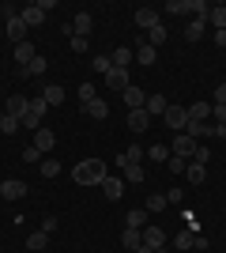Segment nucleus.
Returning a JSON list of instances; mask_svg holds the SVG:
<instances>
[{"mask_svg": "<svg viewBox=\"0 0 226 253\" xmlns=\"http://www.w3.org/2000/svg\"><path fill=\"white\" fill-rule=\"evenodd\" d=\"M211 117V102H193L189 106V121H207Z\"/></svg>", "mask_w": 226, "mask_h": 253, "instance_id": "obj_26", "label": "nucleus"}, {"mask_svg": "<svg viewBox=\"0 0 226 253\" xmlns=\"http://www.w3.org/2000/svg\"><path fill=\"white\" fill-rule=\"evenodd\" d=\"M193 242H196V231H189V227L173 234V246H177V250H193Z\"/></svg>", "mask_w": 226, "mask_h": 253, "instance_id": "obj_27", "label": "nucleus"}, {"mask_svg": "<svg viewBox=\"0 0 226 253\" xmlns=\"http://www.w3.org/2000/svg\"><path fill=\"white\" fill-rule=\"evenodd\" d=\"M23 72H27V76H42V72H45V57H34V61L27 64Z\"/></svg>", "mask_w": 226, "mask_h": 253, "instance_id": "obj_37", "label": "nucleus"}, {"mask_svg": "<svg viewBox=\"0 0 226 253\" xmlns=\"http://www.w3.org/2000/svg\"><path fill=\"white\" fill-rule=\"evenodd\" d=\"M162 42H166V27L159 23V27H151V31H147V45H151V49H159Z\"/></svg>", "mask_w": 226, "mask_h": 253, "instance_id": "obj_29", "label": "nucleus"}, {"mask_svg": "<svg viewBox=\"0 0 226 253\" xmlns=\"http://www.w3.org/2000/svg\"><path fill=\"white\" fill-rule=\"evenodd\" d=\"M185 178L193 181V185H200V181L207 178V163H189V170H185Z\"/></svg>", "mask_w": 226, "mask_h": 253, "instance_id": "obj_23", "label": "nucleus"}, {"mask_svg": "<svg viewBox=\"0 0 226 253\" xmlns=\"http://www.w3.org/2000/svg\"><path fill=\"white\" fill-rule=\"evenodd\" d=\"M57 174H61V163L45 159V163H42V178H57Z\"/></svg>", "mask_w": 226, "mask_h": 253, "instance_id": "obj_39", "label": "nucleus"}, {"mask_svg": "<svg viewBox=\"0 0 226 253\" xmlns=\"http://www.w3.org/2000/svg\"><path fill=\"white\" fill-rule=\"evenodd\" d=\"M147 125H151L147 110H132V114H129V128H132V132H147Z\"/></svg>", "mask_w": 226, "mask_h": 253, "instance_id": "obj_17", "label": "nucleus"}, {"mask_svg": "<svg viewBox=\"0 0 226 253\" xmlns=\"http://www.w3.org/2000/svg\"><path fill=\"white\" fill-rule=\"evenodd\" d=\"M215 102H219V106H226V84H219V87H215Z\"/></svg>", "mask_w": 226, "mask_h": 253, "instance_id": "obj_46", "label": "nucleus"}, {"mask_svg": "<svg viewBox=\"0 0 226 253\" xmlns=\"http://www.w3.org/2000/svg\"><path fill=\"white\" fill-rule=\"evenodd\" d=\"M121 170H125V181H143V167L140 163H125Z\"/></svg>", "mask_w": 226, "mask_h": 253, "instance_id": "obj_32", "label": "nucleus"}, {"mask_svg": "<svg viewBox=\"0 0 226 253\" xmlns=\"http://www.w3.org/2000/svg\"><path fill=\"white\" fill-rule=\"evenodd\" d=\"M147 159H151V163H166V159H170V148H166V144H151Z\"/></svg>", "mask_w": 226, "mask_h": 253, "instance_id": "obj_30", "label": "nucleus"}, {"mask_svg": "<svg viewBox=\"0 0 226 253\" xmlns=\"http://www.w3.org/2000/svg\"><path fill=\"white\" fill-rule=\"evenodd\" d=\"M185 38H189V42H200V38H204V23L200 19L189 23V27H185Z\"/></svg>", "mask_w": 226, "mask_h": 253, "instance_id": "obj_35", "label": "nucleus"}, {"mask_svg": "<svg viewBox=\"0 0 226 253\" xmlns=\"http://www.w3.org/2000/svg\"><path fill=\"white\" fill-rule=\"evenodd\" d=\"M27 110H31V98H23V95H11L8 102H4V114H8V117H19V121H23Z\"/></svg>", "mask_w": 226, "mask_h": 253, "instance_id": "obj_9", "label": "nucleus"}, {"mask_svg": "<svg viewBox=\"0 0 226 253\" xmlns=\"http://www.w3.org/2000/svg\"><path fill=\"white\" fill-rule=\"evenodd\" d=\"M102 80H106V87H113V91H125V87H129V68H113V64H109V72L102 76Z\"/></svg>", "mask_w": 226, "mask_h": 253, "instance_id": "obj_7", "label": "nucleus"}, {"mask_svg": "<svg viewBox=\"0 0 226 253\" xmlns=\"http://www.w3.org/2000/svg\"><path fill=\"white\" fill-rule=\"evenodd\" d=\"M102 193H106L109 201H121V197H125V178H109V174H106V181H102Z\"/></svg>", "mask_w": 226, "mask_h": 253, "instance_id": "obj_13", "label": "nucleus"}, {"mask_svg": "<svg viewBox=\"0 0 226 253\" xmlns=\"http://www.w3.org/2000/svg\"><path fill=\"white\" fill-rule=\"evenodd\" d=\"M132 19H136V27H143V31H151V27H159V23H162L155 8H140L136 15H132Z\"/></svg>", "mask_w": 226, "mask_h": 253, "instance_id": "obj_12", "label": "nucleus"}, {"mask_svg": "<svg viewBox=\"0 0 226 253\" xmlns=\"http://www.w3.org/2000/svg\"><path fill=\"white\" fill-rule=\"evenodd\" d=\"M136 253H155V250H147V246H143V242H140V250H136Z\"/></svg>", "mask_w": 226, "mask_h": 253, "instance_id": "obj_51", "label": "nucleus"}, {"mask_svg": "<svg viewBox=\"0 0 226 253\" xmlns=\"http://www.w3.org/2000/svg\"><path fill=\"white\" fill-rule=\"evenodd\" d=\"M38 159H42V151L34 148V144H31V148H27V151H23V163H38Z\"/></svg>", "mask_w": 226, "mask_h": 253, "instance_id": "obj_43", "label": "nucleus"}, {"mask_svg": "<svg viewBox=\"0 0 226 253\" xmlns=\"http://www.w3.org/2000/svg\"><path fill=\"white\" fill-rule=\"evenodd\" d=\"M42 117H45V98H38V102H31V110L23 114L19 125L27 128V132H38V128H42Z\"/></svg>", "mask_w": 226, "mask_h": 253, "instance_id": "obj_3", "label": "nucleus"}, {"mask_svg": "<svg viewBox=\"0 0 226 253\" xmlns=\"http://www.w3.org/2000/svg\"><path fill=\"white\" fill-rule=\"evenodd\" d=\"M19 117H8V114H0V132H19Z\"/></svg>", "mask_w": 226, "mask_h": 253, "instance_id": "obj_36", "label": "nucleus"}, {"mask_svg": "<svg viewBox=\"0 0 226 253\" xmlns=\"http://www.w3.org/2000/svg\"><path fill=\"white\" fill-rule=\"evenodd\" d=\"M34 57H38V53H34V45H31V42H19V45H15V61H19L23 68H27Z\"/></svg>", "mask_w": 226, "mask_h": 253, "instance_id": "obj_25", "label": "nucleus"}, {"mask_svg": "<svg viewBox=\"0 0 226 253\" xmlns=\"http://www.w3.org/2000/svg\"><path fill=\"white\" fill-rule=\"evenodd\" d=\"M162 121L170 125V132H185V125H189V106H177L173 102L166 114H162Z\"/></svg>", "mask_w": 226, "mask_h": 253, "instance_id": "obj_2", "label": "nucleus"}, {"mask_svg": "<svg viewBox=\"0 0 226 253\" xmlns=\"http://www.w3.org/2000/svg\"><path fill=\"white\" fill-rule=\"evenodd\" d=\"M53 144H57V136L49 132V128H38V132H34V148L42 151V155H45V151H53Z\"/></svg>", "mask_w": 226, "mask_h": 253, "instance_id": "obj_18", "label": "nucleus"}, {"mask_svg": "<svg viewBox=\"0 0 226 253\" xmlns=\"http://www.w3.org/2000/svg\"><path fill=\"white\" fill-rule=\"evenodd\" d=\"M166 208V197H162V193H151L147 197V211H162Z\"/></svg>", "mask_w": 226, "mask_h": 253, "instance_id": "obj_38", "label": "nucleus"}, {"mask_svg": "<svg viewBox=\"0 0 226 253\" xmlns=\"http://www.w3.org/2000/svg\"><path fill=\"white\" fill-rule=\"evenodd\" d=\"M45 242H49V234H45V231L27 234V250H31V253H45Z\"/></svg>", "mask_w": 226, "mask_h": 253, "instance_id": "obj_21", "label": "nucleus"}, {"mask_svg": "<svg viewBox=\"0 0 226 253\" xmlns=\"http://www.w3.org/2000/svg\"><path fill=\"white\" fill-rule=\"evenodd\" d=\"M132 53H136V61H140V64H155V57H159V49H151L147 42H143V45H136Z\"/></svg>", "mask_w": 226, "mask_h": 253, "instance_id": "obj_28", "label": "nucleus"}, {"mask_svg": "<svg viewBox=\"0 0 226 253\" xmlns=\"http://www.w3.org/2000/svg\"><path fill=\"white\" fill-rule=\"evenodd\" d=\"M125 227H132V231H143L147 227V219H143V211L136 208V211H129V219H125Z\"/></svg>", "mask_w": 226, "mask_h": 253, "instance_id": "obj_34", "label": "nucleus"}, {"mask_svg": "<svg viewBox=\"0 0 226 253\" xmlns=\"http://www.w3.org/2000/svg\"><path fill=\"white\" fill-rule=\"evenodd\" d=\"M91 98H98V95H95V84H79V102L87 106Z\"/></svg>", "mask_w": 226, "mask_h": 253, "instance_id": "obj_40", "label": "nucleus"}, {"mask_svg": "<svg viewBox=\"0 0 226 253\" xmlns=\"http://www.w3.org/2000/svg\"><path fill=\"white\" fill-rule=\"evenodd\" d=\"M91 27H95V19H91L87 11H79V15H75V19H72V31L79 34V38H87V34H91Z\"/></svg>", "mask_w": 226, "mask_h": 253, "instance_id": "obj_19", "label": "nucleus"}, {"mask_svg": "<svg viewBox=\"0 0 226 253\" xmlns=\"http://www.w3.org/2000/svg\"><path fill=\"white\" fill-rule=\"evenodd\" d=\"M196 148H200V144H196V140L189 136V132H177V136H173V155L193 159V155H196Z\"/></svg>", "mask_w": 226, "mask_h": 253, "instance_id": "obj_4", "label": "nucleus"}, {"mask_svg": "<svg viewBox=\"0 0 226 253\" xmlns=\"http://www.w3.org/2000/svg\"><path fill=\"white\" fill-rule=\"evenodd\" d=\"M181 197H185L181 189H173V193H166V204H173V208H177V204H181Z\"/></svg>", "mask_w": 226, "mask_h": 253, "instance_id": "obj_45", "label": "nucleus"}, {"mask_svg": "<svg viewBox=\"0 0 226 253\" xmlns=\"http://www.w3.org/2000/svg\"><path fill=\"white\" fill-rule=\"evenodd\" d=\"M166 167H170V174H185V170H189V159H181V155H173V151H170Z\"/></svg>", "mask_w": 226, "mask_h": 253, "instance_id": "obj_31", "label": "nucleus"}, {"mask_svg": "<svg viewBox=\"0 0 226 253\" xmlns=\"http://www.w3.org/2000/svg\"><path fill=\"white\" fill-rule=\"evenodd\" d=\"M140 242H143V231H132V227H125V234H121V246H125V250H140Z\"/></svg>", "mask_w": 226, "mask_h": 253, "instance_id": "obj_20", "label": "nucleus"}, {"mask_svg": "<svg viewBox=\"0 0 226 253\" xmlns=\"http://www.w3.org/2000/svg\"><path fill=\"white\" fill-rule=\"evenodd\" d=\"M215 45H226V31H215Z\"/></svg>", "mask_w": 226, "mask_h": 253, "instance_id": "obj_50", "label": "nucleus"}, {"mask_svg": "<svg viewBox=\"0 0 226 253\" xmlns=\"http://www.w3.org/2000/svg\"><path fill=\"white\" fill-rule=\"evenodd\" d=\"M143 110H147L151 117H162L166 110H170V98L166 95H147V106H143Z\"/></svg>", "mask_w": 226, "mask_h": 253, "instance_id": "obj_14", "label": "nucleus"}, {"mask_svg": "<svg viewBox=\"0 0 226 253\" xmlns=\"http://www.w3.org/2000/svg\"><path fill=\"white\" fill-rule=\"evenodd\" d=\"M83 110H87V117H95V121H106L109 117V102H102V98H91Z\"/></svg>", "mask_w": 226, "mask_h": 253, "instance_id": "obj_16", "label": "nucleus"}, {"mask_svg": "<svg viewBox=\"0 0 226 253\" xmlns=\"http://www.w3.org/2000/svg\"><path fill=\"white\" fill-rule=\"evenodd\" d=\"M143 246L159 253L162 246H166V231H162V227H155V223H147V227H143Z\"/></svg>", "mask_w": 226, "mask_h": 253, "instance_id": "obj_5", "label": "nucleus"}, {"mask_svg": "<svg viewBox=\"0 0 226 253\" xmlns=\"http://www.w3.org/2000/svg\"><path fill=\"white\" fill-rule=\"evenodd\" d=\"M0 197H4V201H23V197H27V185H23L19 178H8V181H0Z\"/></svg>", "mask_w": 226, "mask_h": 253, "instance_id": "obj_6", "label": "nucleus"}, {"mask_svg": "<svg viewBox=\"0 0 226 253\" xmlns=\"http://www.w3.org/2000/svg\"><path fill=\"white\" fill-rule=\"evenodd\" d=\"M91 64H95V72H102V76L109 72V57H102V53H98V57H95Z\"/></svg>", "mask_w": 226, "mask_h": 253, "instance_id": "obj_41", "label": "nucleus"}, {"mask_svg": "<svg viewBox=\"0 0 226 253\" xmlns=\"http://www.w3.org/2000/svg\"><path fill=\"white\" fill-rule=\"evenodd\" d=\"M42 98H45V106H61V102H65V87H61V84H49Z\"/></svg>", "mask_w": 226, "mask_h": 253, "instance_id": "obj_24", "label": "nucleus"}, {"mask_svg": "<svg viewBox=\"0 0 226 253\" xmlns=\"http://www.w3.org/2000/svg\"><path fill=\"white\" fill-rule=\"evenodd\" d=\"M125 159H129V163H140V159H143V148H140V144H132V148L125 151Z\"/></svg>", "mask_w": 226, "mask_h": 253, "instance_id": "obj_42", "label": "nucleus"}, {"mask_svg": "<svg viewBox=\"0 0 226 253\" xmlns=\"http://www.w3.org/2000/svg\"><path fill=\"white\" fill-rule=\"evenodd\" d=\"M68 45H72V53H83V49H87V45H91V42H87V38H79V34H75V38H72V42H68Z\"/></svg>", "mask_w": 226, "mask_h": 253, "instance_id": "obj_44", "label": "nucleus"}, {"mask_svg": "<svg viewBox=\"0 0 226 253\" xmlns=\"http://www.w3.org/2000/svg\"><path fill=\"white\" fill-rule=\"evenodd\" d=\"M42 231H45V234H53V231H57V219H53V215H49V219H42Z\"/></svg>", "mask_w": 226, "mask_h": 253, "instance_id": "obj_47", "label": "nucleus"}, {"mask_svg": "<svg viewBox=\"0 0 226 253\" xmlns=\"http://www.w3.org/2000/svg\"><path fill=\"white\" fill-rule=\"evenodd\" d=\"M19 19L27 23V27H42V23H45V11L38 8V4H27V8L19 11Z\"/></svg>", "mask_w": 226, "mask_h": 253, "instance_id": "obj_11", "label": "nucleus"}, {"mask_svg": "<svg viewBox=\"0 0 226 253\" xmlns=\"http://www.w3.org/2000/svg\"><path fill=\"white\" fill-rule=\"evenodd\" d=\"M121 98H125V106H129V114H132V110H143V106H147V98H143V91H140V87H125V91H121Z\"/></svg>", "mask_w": 226, "mask_h": 253, "instance_id": "obj_8", "label": "nucleus"}, {"mask_svg": "<svg viewBox=\"0 0 226 253\" xmlns=\"http://www.w3.org/2000/svg\"><path fill=\"white\" fill-rule=\"evenodd\" d=\"M159 253H162V250H159Z\"/></svg>", "mask_w": 226, "mask_h": 253, "instance_id": "obj_52", "label": "nucleus"}, {"mask_svg": "<svg viewBox=\"0 0 226 253\" xmlns=\"http://www.w3.org/2000/svg\"><path fill=\"white\" fill-rule=\"evenodd\" d=\"M215 136H223V140H226V121H219V125H215Z\"/></svg>", "mask_w": 226, "mask_h": 253, "instance_id": "obj_49", "label": "nucleus"}, {"mask_svg": "<svg viewBox=\"0 0 226 253\" xmlns=\"http://www.w3.org/2000/svg\"><path fill=\"white\" fill-rule=\"evenodd\" d=\"M72 178L79 181V185H102V181H106V163H102V159H83V163H75Z\"/></svg>", "mask_w": 226, "mask_h": 253, "instance_id": "obj_1", "label": "nucleus"}, {"mask_svg": "<svg viewBox=\"0 0 226 253\" xmlns=\"http://www.w3.org/2000/svg\"><path fill=\"white\" fill-rule=\"evenodd\" d=\"M132 61H136V53H132L129 45H117V49H113V57H109V64H113V68H129Z\"/></svg>", "mask_w": 226, "mask_h": 253, "instance_id": "obj_15", "label": "nucleus"}, {"mask_svg": "<svg viewBox=\"0 0 226 253\" xmlns=\"http://www.w3.org/2000/svg\"><path fill=\"white\" fill-rule=\"evenodd\" d=\"M207 159H211V155H207V148H196V155H193V163H207Z\"/></svg>", "mask_w": 226, "mask_h": 253, "instance_id": "obj_48", "label": "nucleus"}, {"mask_svg": "<svg viewBox=\"0 0 226 253\" xmlns=\"http://www.w3.org/2000/svg\"><path fill=\"white\" fill-rule=\"evenodd\" d=\"M8 38H11L15 45L27 42V23L19 19V11H15V15H8Z\"/></svg>", "mask_w": 226, "mask_h": 253, "instance_id": "obj_10", "label": "nucleus"}, {"mask_svg": "<svg viewBox=\"0 0 226 253\" xmlns=\"http://www.w3.org/2000/svg\"><path fill=\"white\" fill-rule=\"evenodd\" d=\"M166 11H170V15H185V11H193V0H170Z\"/></svg>", "mask_w": 226, "mask_h": 253, "instance_id": "obj_33", "label": "nucleus"}, {"mask_svg": "<svg viewBox=\"0 0 226 253\" xmlns=\"http://www.w3.org/2000/svg\"><path fill=\"white\" fill-rule=\"evenodd\" d=\"M207 23H211L215 31H226V4H215V8L207 11Z\"/></svg>", "mask_w": 226, "mask_h": 253, "instance_id": "obj_22", "label": "nucleus"}]
</instances>
